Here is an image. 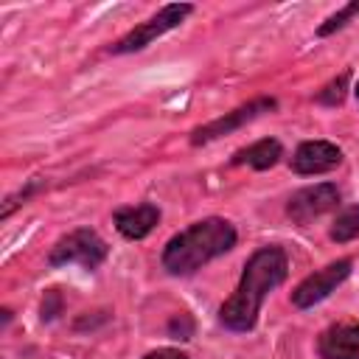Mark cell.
<instances>
[{
  "label": "cell",
  "instance_id": "10",
  "mask_svg": "<svg viewBox=\"0 0 359 359\" xmlns=\"http://www.w3.org/2000/svg\"><path fill=\"white\" fill-rule=\"evenodd\" d=\"M157 222H160V210L154 205H149V202L132 205V208H121L115 213V227L126 238H143V236H149Z\"/></svg>",
  "mask_w": 359,
  "mask_h": 359
},
{
  "label": "cell",
  "instance_id": "6",
  "mask_svg": "<svg viewBox=\"0 0 359 359\" xmlns=\"http://www.w3.org/2000/svg\"><path fill=\"white\" fill-rule=\"evenodd\" d=\"M348 275H351V261H348V258L334 261V264L323 266L320 272L309 275V278L292 292V303H294L297 309H309V306L325 300V297H328V294H331Z\"/></svg>",
  "mask_w": 359,
  "mask_h": 359
},
{
  "label": "cell",
  "instance_id": "12",
  "mask_svg": "<svg viewBox=\"0 0 359 359\" xmlns=\"http://www.w3.org/2000/svg\"><path fill=\"white\" fill-rule=\"evenodd\" d=\"M356 236H359V205L342 210V213L334 219V227H331V238H334V241H351V238H356Z\"/></svg>",
  "mask_w": 359,
  "mask_h": 359
},
{
  "label": "cell",
  "instance_id": "17",
  "mask_svg": "<svg viewBox=\"0 0 359 359\" xmlns=\"http://www.w3.org/2000/svg\"><path fill=\"white\" fill-rule=\"evenodd\" d=\"M356 95H359V84H356Z\"/></svg>",
  "mask_w": 359,
  "mask_h": 359
},
{
  "label": "cell",
  "instance_id": "9",
  "mask_svg": "<svg viewBox=\"0 0 359 359\" xmlns=\"http://www.w3.org/2000/svg\"><path fill=\"white\" fill-rule=\"evenodd\" d=\"M320 353L325 359H359V325L339 323L323 331L320 337Z\"/></svg>",
  "mask_w": 359,
  "mask_h": 359
},
{
  "label": "cell",
  "instance_id": "11",
  "mask_svg": "<svg viewBox=\"0 0 359 359\" xmlns=\"http://www.w3.org/2000/svg\"><path fill=\"white\" fill-rule=\"evenodd\" d=\"M280 154H283L280 143L266 137V140H258V143H252V146H247V149H238V151L233 154V165H250V168L264 171V168L275 165V163L280 160Z\"/></svg>",
  "mask_w": 359,
  "mask_h": 359
},
{
  "label": "cell",
  "instance_id": "2",
  "mask_svg": "<svg viewBox=\"0 0 359 359\" xmlns=\"http://www.w3.org/2000/svg\"><path fill=\"white\" fill-rule=\"evenodd\" d=\"M236 244V230L224 219H202L177 233L163 250V266L171 275H191Z\"/></svg>",
  "mask_w": 359,
  "mask_h": 359
},
{
  "label": "cell",
  "instance_id": "16",
  "mask_svg": "<svg viewBox=\"0 0 359 359\" xmlns=\"http://www.w3.org/2000/svg\"><path fill=\"white\" fill-rule=\"evenodd\" d=\"M146 359H188L182 351H174V348H160V351H151Z\"/></svg>",
  "mask_w": 359,
  "mask_h": 359
},
{
  "label": "cell",
  "instance_id": "1",
  "mask_svg": "<svg viewBox=\"0 0 359 359\" xmlns=\"http://www.w3.org/2000/svg\"><path fill=\"white\" fill-rule=\"evenodd\" d=\"M283 278H286V252L280 247H264L252 252V258L244 266L238 289L219 309V320L230 331H250L258 320V309L266 292L283 283Z\"/></svg>",
  "mask_w": 359,
  "mask_h": 359
},
{
  "label": "cell",
  "instance_id": "8",
  "mask_svg": "<svg viewBox=\"0 0 359 359\" xmlns=\"http://www.w3.org/2000/svg\"><path fill=\"white\" fill-rule=\"evenodd\" d=\"M342 160V151L328 143V140H309L303 143L294 157H292V168L297 174H323V171H331L337 168Z\"/></svg>",
  "mask_w": 359,
  "mask_h": 359
},
{
  "label": "cell",
  "instance_id": "3",
  "mask_svg": "<svg viewBox=\"0 0 359 359\" xmlns=\"http://www.w3.org/2000/svg\"><path fill=\"white\" fill-rule=\"evenodd\" d=\"M104 258H107V244L98 238V233H93V230H87V227L62 236V238L53 244L50 255H48L50 266L79 264V266H84V269H95Z\"/></svg>",
  "mask_w": 359,
  "mask_h": 359
},
{
  "label": "cell",
  "instance_id": "7",
  "mask_svg": "<svg viewBox=\"0 0 359 359\" xmlns=\"http://www.w3.org/2000/svg\"><path fill=\"white\" fill-rule=\"evenodd\" d=\"M269 109H275V101H272V98H255V101H250V104H244V107L227 112L224 118H216V121H210V123H205V126H196V129L191 132V143H194V146L210 143V140H216V137H222V135H230L233 129L250 123L252 118H258V115H264V112H269Z\"/></svg>",
  "mask_w": 359,
  "mask_h": 359
},
{
  "label": "cell",
  "instance_id": "5",
  "mask_svg": "<svg viewBox=\"0 0 359 359\" xmlns=\"http://www.w3.org/2000/svg\"><path fill=\"white\" fill-rule=\"evenodd\" d=\"M339 205V191L331 182H320V185H309L297 194H292L286 213L294 224H309L314 219H320L323 213L334 210Z\"/></svg>",
  "mask_w": 359,
  "mask_h": 359
},
{
  "label": "cell",
  "instance_id": "4",
  "mask_svg": "<svg viewBox=\"0 0 359 359\" xmlns=\"http://www.w3.org/2000/svg\"><path fill=\"white\" fill-rule=\"evenodd\" d=\"M188 14H191V6H185V3H174V6L160 8L151 20L140 22V25H137V28H132L123 39H118V42L112 45V53H132V50L146 48L149 42H154L157 36H163L165 31L177 28Z\"/></svg>",
  "mask_w": 359,
  "mask_h": 359
},
{
  "label": "cell",
  "instance_id": "13",
  "mask_svg": "<svg viewBox=\"0 0 359 359\" xmlns=\"http://www.w3.org/2000/svg\"><path fill=\"white\" fill-rule=\"evenodd\" d=\"M345 87H348V73H342L339 79H334L320 95H317V101L320 104H328V107H334V104H339L342 98H345Z\"/></svg>",
  "mask_w": 359,
  "mask_h": 359
},
{
  "label": "cell",
  "instance_id": "14",
  "mask_svg": "<svg viewBox=\"0 0 359 359\" xmlns=\"http://www.w3.org/2000/svg\"><path fill=\"white\" fill-rule=\"evenodd\" d=\"M353 14H359V3H351V6H345L342 11H337L334 17H328V20H325V25H320V36L334 34V31H337V28H342Z\"/></svg>",
  "mask_w": 359,
  "mask_h": 359
},
{
  "label": "cell",
  "instance_id": "15",
  "mask_svg": "<svg viewBox=\"0 0 359 359\" xmlns=\"http://www.w3.org/2000/svg\"><path fill=\"white\" fill-rule=\"evenodd\" d=\"M168 331H171L177 339H188V337L194 334V323H191L188 314H180V317H174V320L168 323Z\"/></svg>",
  "mask_w": 359,
  "mask_h": 359
}]
</instances>
